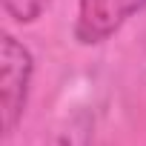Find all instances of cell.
I'll use <instances>...</instances> for the list:
<instances>
[{
  "label": "cell",
  "instance_id": "2",
  "mask_svg": "<svg viewBox=\"0 0 146 146\" xmlns=\"http://www.w3.org/2000/svg\"><path fill=\"white\" fill-rule=\"evenodd\" d=\"M146 9V0H78L75 37L83 46H95L117 35L132 17Z\"/></svg>",
  "mask_w": 146,
  "mask_h": 146
},
{
  "label": "cell",
  "instance_id": "1",
  "mask_svg": "<svg viewBox=\"0 0 146 146\" xmlns=\"http://www.w3.org/2000/svg\"><path fill=\"white\" fill-rule=\"evenodd\" d=\"M35 78V57L15 37L3 35L0 40V115H3V135H15L23 120L29 92Z\"/></svg>",
  "mask_w": 146,
  "mask_h": 146
},
{
  "label": "cell",
  "instance_id": "4",
  "mask_svg": "<svg viewBox=\"0 0 146 146\" xmlns=\"http://www.w3.org/2000/svg\"><path fill=\"white\" fill-rule=\"evenodd\" d=\"M49 3L52 0H3V9L17 23H35L37 17H43Z\"/></svg>",
  "mask_w": 146,
  "mask_h": 146
},
{
  "label": "cell",
  "instance_id": "3",
  "mask_svg": "<svg viewBox=\"0 0 146 146\" xmlns=\"http://www.w3.org/2000/svg\"><path fill=\"white\" fill-rule=\"evenodd\" d=\"M43 146H95V112L75 109L63 115L46 135Z\"/></svg>",
  "mask_w": 146,
  "mask_h": 146
}]
</instances>
